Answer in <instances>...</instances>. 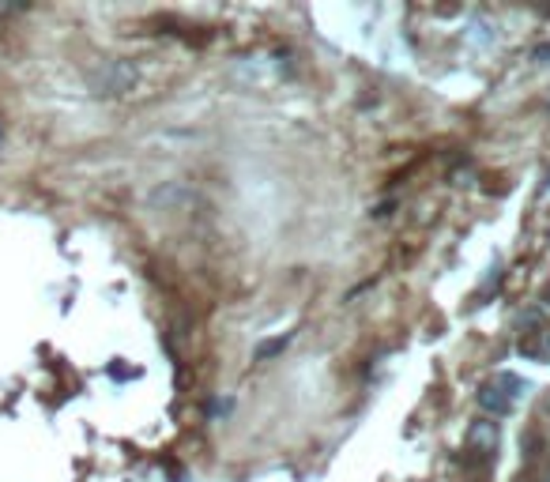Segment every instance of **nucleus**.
I'll return each mask as SVG.
<instances>
[{"instance_id":"obj_1","label":"nucleus","mask_w":550,"mask_h":482,"mask_svg":"<svg viewBox=\"0 0 550 482\" xmlns=\"http://www.w3.org/2000/svg\"><path fill=\"white\" fill-rule=\"evenodd\" d=\"M136 68L132 60H106L99 72L91 76V87L94 94H109V99H117V94H129L136 87Z\"/></svg>"},{"instance_id":"obj_2","label":"nucleus","mask_w":550,"mask_h":482,"mask_svg":"<svg viewBox=\"0 0 550 482\" xmlns=\"http://www.w3.org/2000/svg\"><path fill=\"white\" fill-rule=\"evenodd\" d=\"M464 445H467V453H475V456H494V453H498V445H501L498 422H490V419L471 422L467 433H464Z\"/></svg>"},{"instance_id":"obj_3","label":"nucleus","mask_w":550,"mask_h":482,"mask_svg":"<svg viewBox=\"0 0 550 482\" xmlns=\"http://www.w3.org/2000/svg\"><path fill=\"white\" fill-rule=\"evenodd\" d=\"M479 407L486 411V414H509L513 411V399H509V392L501 389V384H482L479 389Z\"/></svg>"},{"instance_id":"obj_4","label":"nucleus","mask_w":550,"mask_h":482,"mask_svg":"<svg viewBox=\"0 0 550 482\" xmlns=\"http://www.w3.org/2000/svg\"><path fill=\"white\" fill-rule=\"evenodd\" d=\"M521 350L524 358H536V362H550V325H543L539 332H528L521 340Z\"/></svg>"},{"instance_id":"obj_5","label":"nucleus","mask_w":550,"mask_h":482,"mask_svg":"<svg viewBox=\"0 0 550 482\" xmlns=\"http://www.w3.org/2000/svg\"><path fill=\"white\" fill-rule=\"evenodd\" d=\"M291 340H294V335H275V340H264V343H257V350H253V362H268V358L283 355V350L291 347Z\"/></svg>"},{"instance_id":"obj_6","label":"nucleus","mask_w":550,"mask_h":482,"mask_svg":"<svg viewBox=\"0 0 550 482\" xmlns=\"http://www.w3.org/2000/svg\"><path fill=\"white\" fill-rule=\"evenodd\" d=\"M494 384H501V389H513V392H509L513 399H516V396H528V381L513 377V374H498V377H494Z\"/></svg>"},{"instance_id":"obj_7","label":"nucleus","mask_w":550,"mask_h":482,"mask_svg":"<svg viewBox=\"0 0 550 482\" xmlns=\"http://www.w3.org/2000/svg\"><path fill=\"white\" fill-rule=\"evenodd\" d=\"M531 57H536L539 64H546V60H550V45H539V50H536V53H531Z\"/></svg>"}]
</instances>
